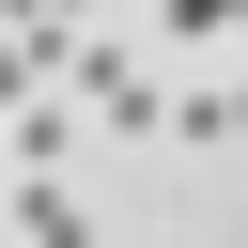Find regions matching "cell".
<instances>
[{
  "label": "cell",
  "mask_w": 248,
  "mask_h": 248,
  "mask_svg": "<svg viewBox=\"0 0 248 248\" xmlns=\"http://www.w3.org/2000/svg\"><path fill=\"white\" fill-rule=\"evenodd\" d=\"M62 78H78V124H108V140H155V124H170V93H155V62H140L124 31H78Z\"/></svg>",
  "instance_id": "cell-1"
},
{
  "label": "cell",
  "mask_w": 248,
  "mask_h": 248,
  "mask_svg": "<svg viewBox=\"0 0 248 248\" xmlns=\"http://www.w3.org/2000/svg\"><path fill=\"white\" fill-rule=\"evenodd\" d=\"M0 217H16V248H93V217L62 202V170H16V202H0Z\"/></svg>",
  "instance_id": "cell-2"
},
{
  "label": "cell",
  "mask_w": 248,
  "mask_h": 248,
  "mask_svg": "<svg viewBox=\"0 0 248 248\" xmlns=\"http://www.w3.org/2000/svg\"><path fill=\"white\" fill-rule=\"evenodd\" d=\"M170 124H186V140H217V155H232V140H248V78H202V93H170Z\"/></svg>",
  "instance_id": "cell-3"
},
{
  "label": "cell",
  "mask_w": 248,
  "mask_h": 248,
  "mask_svg": "<svg viewBox=\"0 0 248 248\" xmlns=\"http://www.w3.org/2000/svg\"><path fill=\"white\" fill-rule=\"evenodd\" d=\"M62 155H78V108H31L16 93V170H62Z\"/></svg>",
  "instance_id": "cell-4"
}]
</instances>
